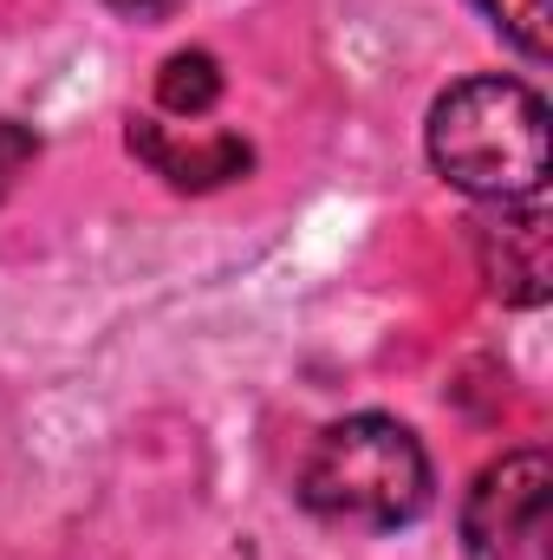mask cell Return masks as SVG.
<instances>
[{"instance_id": "obj_6", "label": "cell", "mask_w": 553, "mask_h": 560, "mask_svg": "<svg viewBox=\"0 0 553 560\" xmlns=\"http://www.w3.org/2000/svg\"><path fill=\"white\" fill-rule=\"evenodd\" d=\"M215 98H222V66H215V52H176V59H163V72H156V105H163V112L202 118V112H215Z\"/></svg>"}, {"instance_id": "obj_9", "label": "cell", "mask_w": 553, "mask_h": 560, "mask_svg": "<svg viewBox=\"0 0 553 560\" xmlns=\"http://www.w3.org/2000/svg\"><path fill=\"white\" fill-rule=\"evenodd\" d=\"M105 7H118L131 20H169V13H183V0H105Z\"/></svg>"}, {"instance_id": "obj_5", "label": "cell", "mask_w": 553, "mask_h": 560, "mask_svg": "<svg viewBox=\"0 0 553 560\" xmlns=\"http://www.w3.org/2000/svg\"><path fill=\"white\" fill-rule=\"evenodd\" d=\"M131 150H138L163 183H176V189H222V183H235L255 163V150L242 138L176 143L163 125H150V118H131Z\"/></svg>"}, {"instance_id": "obj_3", "label": "cell", "mask_w": 553, "mask_h": 560, "mask_svg": "<svg viewBox=\"0 0 553 560\" xmlns=\"http://www.w3.org/2000/svg\"><path fill=\"white\" fill-rule=\"evenodd\" d=\"M553 469L541 450H515L489 463L462 502V548L469 560H548Z\"/></svg>"}, {"instance_id": "obj_7", "label": "cell", "mask_w": 553, "mask_h": 560, "mask_svg": "<svg viewBox=\"0 0 553 560\" xmlns=\"http://www.w3.org/2000/svg\"><path fill=\"white\" fill-rule=\"evenodd\" d=\"M475 7L489 13V26L515 52H528V59H548L553 52V0H475Z\"/></svg>"}, {"instance_id": "obj_8", "label": "cell", "mask_w": 553, "mask_h": 560, "mask_svg": "<svg viewBox=\"0 0 553 560\" xmlns=\"http://www.w3.org/2000/svg\"><path fill=\"white\" fill-rule=\"evenodd\" d=\"M39 156V138L26 131V125H13V118H0V196L26 176V163Z\"/></svg>"}, {"instance_id": "obj_2", "label": "cell", "mask_w": 553, "mask_h": 560, "mask_svg": "<svg viewBox=\"0 0 553 560\" xmlns=\"http://www.w3.org/2000/svg\"><path fill=\"white\" fill-rule=\"evenodd\" d=\"M430 163L482 202L548 189V98L521 79H462L430 105Z\"/></svg>"}, {"instance_id": "obj_4", "label": "cell", "mask_w": 553, "mask_h": 560, "mask_svg": "<svg viewBox=\"0 0 553 560\" xmlns=\"http://www.w3.org/2000/svg\"><path fill=\"white\" fill-rule=\"evenodd\" d=\"M475 255H482L489 287L508 306H541L553 287V222L541 196L534 202H495V215L475 222Z\"/></svg>"}, {"instance_id": "obj_1", "label": "cell", "mask_w": 553, "mask_h": 560, "mask_svg": "<svg viewBox=\"0 0 553 560\" xmlns=\"http://www.w3.org/2000/svg\"><path fill=\"white\" fill-rule=\"evenodd\" d=\"M299 502L326 528L352 535H391L411 528L430 509V456L411 423L385 411H358L319 430V443L299 463Z\"/></svg>"}]
</instances>
